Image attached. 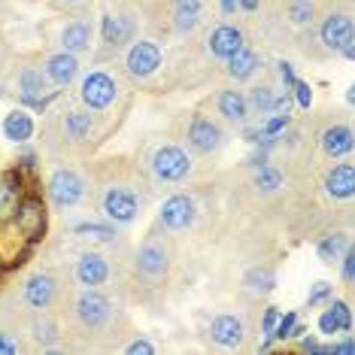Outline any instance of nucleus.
Segmentation results:
<instances>
[{
	"label": "nucleus",
	"mask_w": 355,
	"mask_h": 355,
	"mask_svg": "<svg viewBox=\"0 0 355 355\" xmlns=\"http://www.w3.org/2000/svg\"><path fill=\"white\" fill-rule=\"evenodd\" d=\"M12 225H15V231H19L21 237L28 240V243H37V240H43L46 225H49V219H46L43 198H37V195L19 198V204H15V213H12Z\"/></svg>",
	"instance_id": "nucleus-1"
},
{
	"label": "nucleus",
	"mask_w": 355,
	"mask_h": 355,
	"mask_svg": "<svg viewBox=\"0 0 355 355\" xmlns=\"http://www.w3.org/2000/svg\"><path fill=\"white\" fill-rule=\"evenodd\" d=\"M152 171H155V176L164 182H180L189 176L191 161L180 146H161L155 155H152Z\"/></svg>",
	"instance_id": "nucleus-2"
},
{
	"label": "nucleus",
	"mask_w": 355,
	"mask_h": 355,
	"mask_svg": "<svg viewBox=\"0 0 355 355\" xmlns=\"http://www.w3.org/2000/svg\"><path fill=\"white\" fill-rule=\"evenodd\" d=\"M116 79L103 70H94L83 79V103L92 110H107L112 101H116Z\"/></svg>",
	"instance_id": "nucleus-3"
},
{
	"label": "nucleus",
	"mask_w": 355,
	"mask_h": 355,
	"mask_svg": "<svg viewBox=\"0 0 355 355\" xmlns=\"http://www.w3.org/2000/svg\"><path fill=\"white\" fill-rule=\"evenodd\" d=\"M125 64H128V73L131 76L146 79L161 67V49L155 43H149V40H140V43H134L131 49H128Z\"/></svg>",
	"instance_id": "nucleus-4"
},
{
	"label": "nucleus",
	"mask_w": 355,
	"mask_h": 355,
	"mask_svg": "<svg viewBox=\"0 0 355 355\" xmlns=\"http://www.w3.org/2000/svg\"><path fill=\"white\" fill-rule=\"evenodd\" d=\"M83 189H85V185H83V180H79L73 171H58L49 180V195H52V200L61 209L79 204V200H83Z\"/></svg>",
	"instance_id": "nucleus-5"
},
{
	"label": "nucleus",
	"mask_w": 355,
	"mask_h": 355,
	"mask_svg": "<svg viewBox=\"0 0 355 355\" xmlns=\"http://www.w3.org/2000/svg\"><path fill=\"white\" fill-rule=\"evenodd\" d=\"M161 222H164L171 231L189 228V225L195 222V204H191V198H185V195L167 198L164 204H161Z\"/></svg>",
	"instance_id": "nucleus-6"
},
{
	"label": "nucleus",
	"mask_w": 355,
	"mask_h": 355,
	"mask_svg": "<svg viewBox=\"0 0 355 355\" xmlns=\"http://www.w3.org/2000/svg\"><path fill=\"white\" fill-rule=\"evenodd\" d=\"M103 213L110 216L112 222H134L137 219V198L134 191L128 189H110L107 195H103Z\"/></svg>",
	"instance_id": "nucleus-7"
},
{
	"label": "nucleus",
	"mask_w": 355,
	"mask_h": 355,
	"mask_svg": "<svg viewBox=\"0 0 355 355\" xmlns=\"http://www.w3.org/2000/svg\"><path fill=\"white\" fill-rule=\"evenodd\" d=\"M19 94H21V103L25 107H34V110H46L49 101L55 98H43V73H37L34 67H25L19 76Z\"/></svg>",
	"instance_id": "nucleus-8"
},
{
	"label": "nucleus",
	"mask_w": 355,
	"mask_h": 355,
	"mask_svg": "<svg viewBox=\"0 0 355 355\" xmlns=\"http://www.w3.org/2000/svg\"><path fill=\"white\" fill-rule=\"evenodd\" d=\"M76 313H79V319H83L88 328H101L103 322L110 319V301L103 295H98V292H85L76 301Z\"/></svg>",
	"instance_id": "nucleus-9"
},
{
	"label": "nucleus",
	"mask_w": 355,
	"mask_h": 355,
	"mask_svg": "<svg viewBox=\"0 0 355 355\" xmlns=\"http://www.w3.org/2000/svg\"><path fill=\"white\" fill-rule=\"evenodd\" d=\"M325 191L337 200H349L355 195V167L352 164H334L325 176Z\"/></svg>",
	"instance_id": "nucleus-10"
},
{
	"label": "nucleus",
	"mask_w": 355,
	"mask_h": 355,
	"mask_svg": "<svg viewBox=\"0 0 355 355\" xmlns=\"http://www.w3.org/2000/svg\"><path fill=\"white\" fill-rule=\"evenodd\" d=\"M189 140L198 152H213L222 140V131H219V125H213L207 116H195L189 125Z\"/></svg>",
	"instance_id": "nucleus-11"
},
{
	"label": "nucleus",
	"mask_w": 355,
	"mask_h": 355,
	"mask_svg": "<svg viewBox=\"0 0 355 355\" xmlns=\"http://www.w3.org/2000/svg\"><path fill=\"white\" fill-rule=\"evenodd\" d=\"M237 49H243V34H240L234 25H219L213 34H209V52H213L216 58L228 61Z\"/></svg>",
	"instance_id": "nucleus-12"
},
{
	"label": "nucleus",
	"mask_w": 355,
	"mask_h": 355,
	"mask_svg": "<svg viewBox=\"0 0 355 355\" xmlns=\"http://www.w3.org/2000/svg\"><path fill=\"white\" fill-rule=\"evenodd\" d=\"M110 277V264L107 258L98 255V252H85L79 258L76 264V279L83 282V286H101V282H107Z\"/></svg>",
	"instance_id": "nucleus-13"
},
{
	"label": "nucleus",
	"mask_w": 355,
	"mask_h": 355,
	"mask_svg": "<svg viewBox=\"0 0 355 355\" xmlns=\"http://www.w3.org/2000/svg\"><path fill=\"white\" fill-rule=\"evenodd\" d=\"M21 198V171H10L0 176V222H10L15 204Z\"/></svg>",
	"instance_id": "nucleus-14"
},
{
	"label": "nucleus",
	"mask_w": 355,
	"mask_h": 355,
	"mask_svg": "<svg viewBox=\"0 0 355 355\" xmlns=\"http://www.w3.org/2000/svg\"><path fill=\"white\" fill-rule=\"evenodd\" d=\"M352 328V310L346 301H331L328 310L319 316V331L322 334H340V331Z\"/></svg>",
	"instance_id": "nucleus-15"
},
{
	"label": "nucleus",
	"mask_w": 355,
	"mask_h": 355,
	"mask_svg": "<svg viewBox=\"0 0 355 355\" xmlns=\"http://www.w3.org/2000/svg\"><path fill=\"white\" fill-rule=\"evenodd\" d=\"M352 146H355V137H352V128H346V125H334L322 134V152H325L328 158L349 155Z\"/></svg>",
	"instance_id": "nucleus-16"
},
{
	"label": "nucleus",
	"mask_w": 355,
	"mask_h": 355,
	"mask_svg": "<svg viewBox=\"0 0 355 355\" xmlns=\"http://www.w3.org/2000/svg\"><path fill=\"white\" fill-rule=\"evenodd\" d=\"M209 334H213V340L222 343V346H240L243 343V322L237 316H231V313H225V316L213 319Z\"/></svg>",
	"instance_id": "nucleus-17"
},
{
	"label": "nucleus",
	"mask_w": 355,
	"mask_h": 355,
	"mask_svg": "<svg viewBox=\"0 0 355 355\" xmlns=\"http://www.w3.org/2000/svg\"><path fill=\"white\" fill-rule=\"evenodd\" d=\"M76 73H79V64H76V55H70V52L52 55L49 64H46V76L55 85H70L76 79Z\"/></svg>",
	"instance_id": "nucleus-18"
},
{
	"label": "nucleus",
	"mask_w": 355,
	"mask_h": 355,
	"mask_svg": "<svg viewBox=\"0 0 355 355\" xmlns=\"http://www.w3.org/2000/svg\"><path fill=\"white\" fill-rule=\"evenodd\" d=\"M55 297V279L49 273H37V277L28 279L25 286V301L31 306H37V310H43V306H49Z\"/></svg>",
	"instance_id": "nucleus-19"
},
{
	"label": "nucleus",
	"mask_w": 355,
	"mask_h": 355,
	"mask_svg": "<svg viewBox=\"0 0 355 355\" xmlns=\"http://www.w3.org/2000/svg\"><path fill=\"white\" fill-rule=\"evenodd\" d=\"M3 137L12 143H28L31 137H34V119H31L25 110H12L10 116L3 119Z\"/></svg>",
	"instance_id": "nucleus-20"
},
{
	"label": "nucleus",
	"mask_w": 355,
	"mask_h": 355,
	"mask_svg": "<svg viewBox=\"0 0 355 355\" xmlns=\"http://www.w3.org/2000/svg\"><path fill=\"white\" fill-rule=\"evenodd\" d=\"M349 37H352V21L346 15H328L325 25H322V43L328 49H340V43Z\"/></svg>",
	"instance_id": "nucleus-21"
},
{
	"label": "nucleus",
	"mask_w": 355,
	"mask_h": 355,
	"mask_svg": "<svg viewBox=\"0 0 355 355\" xmlns=\"http://www.w3.org/2000/svg\"><path fill=\"white\" fill-rule=\"evenodd\" d=\"M61 43H64V52H70V55L88 49V43H92V25L83 21V19L70 21V25L64 28V34H61Z\"/></svg>",
	"instance_id": "nucleus-22"
},
{
	"label": "nucleus",
	"mask_w": 355,
	"mask_h": 355,
	"mask_svg": "<svg viewBox=\"0 0 355 355\" xmlns=\"http://www.w3.org/2000/svg\"><path fill=\"white\" fill-rule=\"evenodd\" d=\"M137 264H140V270L146 273V277H161V273L167 270V255L161 246L146 243L140 252H137Z\"/></svg>",
	"instance_id": "nucleus-23"
},
{
	"label": "nucleus",
	"mask_w": 355,
	"mask_h": 355,
	"mask_svg": "<svg viewBox=\"0 0 355 355\" xmlns=\"http://www.w3.org/2000/svg\"><path fill=\"white\" fill-rule=\"evenodd\" d=\"M258 70V55L255 52H249L246 46L243 49H237L228 58V73L234 76V79H249Z\"/></svg>",
	"instance_id": "nucleus-24"
},
{
	"label": "nucleus",
	"mask_w": 355,
	"mask_h": 355,
	"mask_svg": "<svg viewBox=\"0 0 355 355\" xmlns=\"http://www.w3.org/2000/svg\"><path fill=\"white\" fill-rule=\"evenodd\" d=\"M219 112L228 122H243L249 116V107H246V98L240 92H222L219 98Z\"/></svg>",
	"instance_id": "nucleus-25"
},
{
	"label": "nucleus",
	"mask_w": 355,
	"mask_h": 355,
	"mask_svg": "<svg viewBox=\"0 0 355 355\" xmlns=\"http://www.w3.org/2000/svg\"><path fill=\"white\" fill-rule=\"evenodd\" d=\"M131 37V21L128 19H116V15H103V40L112 46L128 43Z\"/></svg>",
	"instance_id": "nucleus-26"
},
{
	"label": "nucleus",
	"mask_w": 355,
	"mask_h": 355,
	"mask_svg": "<svg viewBox=\"0 0 355 355\" xmlns=\"http://www.w3.org/2000/svg\"><path fill=\"white\" fill-rule=\"evenodd\" d=\"M88 128H92V116L88 112H67V119H64V131H67L70 140H83Z\"/></svg>",
	"instance_id": "nucleus-27"
},
{
	"label": "nucleus",
	"mask_w": 355,
	"mask_h": 355,
	"mask_svg": "<svg viewBox=\"0 0 355 355\" xmlns=\"http://www.w3.org/2000/svg\"><path fill=\"white\" fill-rule=\"evenodd\" d=\"M273 92L270 88H264V85H258V88H252V92H249V98H246V107L249 110H255V112H273Z\"/></svg>",
	"instance_id": "nucleus-28"
},
{
	"label": "nucleus",
	"mask_w": 355,
	"mask_h": 355,
	"mask_svg": "<svg viewBox=\"0 0 355 355\" xmlns=\"http://www.w3.org/2000/svg\"><path fill=\"white\" fill-rule=\"evenodd\" d=\"M346 246H349V243H346L343 234H328V237L319 243V258H322V261H334V258L340 255Z\"/></svg>",
	"instance_id": "nucleus-29"
},
{
	"label": "nucleus",
	"mask_w": 355,
	"mask_h": 355,
	"mask_svg": "<svg viewBox=\"0 0 355 355\" xmlns=\"http://www.w3.org/2000/svg\"><path fill=\"white\" fill-rule=\"evenodd\" d=\"M273 270L270 268H255V270H249V277H246V286L252 288V292H270L273 288Z\"/></svg>",
	"instance_id": "nucleus-30"
},
{
	"label": "nucleus",
	"mask_w": 355,
	"mask_h": 355,
	"mask_svg": "<svg viewBox=\"0 0 355 355\" xmlns=\"http://www.w3.org/2000/svg\"><path fill=\"white\" fill-rule=\"evenodd\" d=\"M255 185L261 191H273V189H279V185H282V173L277 171V167L261 164V167H258V173H255Z\"/></svg>",
	"instance_id": "nucleus-31"
},
{
	"label": "nucleus",
	"mask_w": 355,
	"mask_h": 355,
	"mask_svg": "<svg viewBox=\"0 0 355 355\" xmlns=\"http://www.w3.org/2000/svg\"><path fill=\"white\" fill-rule=\"evenodd\" d=\"M313 12H316L313 0H292V3H288V15H292L295 25H306V21H313Z\"/></svg>",
	"instance_id": "nucleus-32"
},
{
	"label": "nucleus",
	"mask_w": 355,
	"mask_h": 355,
	"mask_svg": "<svg viewBox=\"0 0 355 355\" xmlns=\"http://www.w3.org/2000/svg\"><path fill=\"white\" fill-rule=\"evenodd\" d=\"M76 234H92L94 240H112L116 237V228L112 225H101V222H83L73 228Z\"/></svg>",
	"instance_id": "nucleus-33"
},
{
	"label": "nucleus",
	"mask_w": 355,
	"mask_h": 355,
	"mask_svg": "<svg viewBox=\"0 0 355 355\" xmlns=\"http://www.w3.org/2000/svg\"><path fill=\"white\" fill-rule=\"evenodd\" d=\"M295 325H297V313H286V316H279L277 328H273V337H277V340H292Z\"/></svg>",
	"instance_id": "nucleus-34"
},
{
	"label": "nucleus",
	"mask_w": 355,
	"mask_h": 355,
	"mask_svg": "<svg viewBox=\"0 0 355 355\" xmlns=\"http://www.w3.org/2000/svg\"><path fill=\"white\" fill-rule=\"evenodd\" d=\"M198 19H200V10H176V31L180 34H189V31H195L198 25Z\"/></svg>",
	"instance_id": "nucleus-35"
},
{
	"label": "nucleus",
	"mask_w": 355,
	"mask_h": 355,
	"mask_svg": "<svg viewBox=\"0 0 355 355\" xmlns=\"http://www.w3.org/2000/svg\"><path fill=\"white\" fill-rule=\"evenodd\" d=\"M328 297H331V286H328V282H313L310 295H306V304H310V306H319L322 301H328Z\"/></svg>",
	"instance_id": "nucleus-36"
},
{
	"label": "nucleus",
	"mask_w": 355,
	"mask_h": 355,
	"mask_svg": "<svg viewBox=\"0 0 355 355\" xmlns=\"http://www.w3.org/2000/svg\"><path fill=\"white\" fill-rule=\"evenodd\" d=\"M292 88H295V101H297V107L310 110V103H313V88H310V83H301V79H297Z\"/></svg>",
	"instance_id": "nucleus-37"
},
{
	"label": "nucleus",
	"mask_w": 355,
	"mask_h": 355,
	"mask_svg": "<svg viewBox=\"0 0 355 355\" xmlns=\"http://www.w3.org/2000/svg\"><path fill=\"white\" fill-rule=\"evenodd\" d=\"M288 119H292V116H279V112H277V116H273V119H270V122H264V128H261V134H264V137H277V134L282 131V128H286V125H288Z\"/></svg>",
	"instance_id": "nucleus-38"
},
{
	"label": "nucleus",
	"mask_w": 355,
	"mask_h": 355,
	"mask_svg": "<svg viewBox=\"0 0 355 355\" xmlns=\"http://www.w3.org/2000/svg\"><path fill=\"white\" fill-rule=\"evenodd\" d=\"M343 252H346V255H343V279H346V282H352V277H355V255H352V249H349V246H346Z\"/></svg>",
	"instance_id": "nucleus-39"
},
{
	"label": "nucleus",
	"mask_w": 355,
	"mask_h": 355,
	"mask_svg": "<svg viewBox=\"0 0 355 355\" xmlns=\"http://www.w3.org/2000/svg\"><path fill=\"white\" fill-rule=\"evenodd\" d=\"M277 322H279V310H277V306H268V313H264V334H268V337H273Z\"/></svg>",
	"instance_id": "nucleus-40"
},
{
	"label": "nucleus",
	"mask_w": 355,
	"mask_h": 355,
	"mask_svg": "<svg viewBox=\"0 0 355 355\" xmlns=\"http://www.w3.org/2000/svg\"><path fill=\"white\" fill-rule=\"evenodd\" d=\"M279 79H282V83H286L288 88H292V85L297 83V76H295V67H292V64H288V61H282V64H279Z\"/></svg>",
	"instance_id": "nucleus-41"
},
{
	"label": "nucleus",
	"mask_w": 355,
	"mask_h": 355,
	"mask_svg": "<svg viewBox=\"0 0 355 355\" xmlns=\"http://www.w3.org/2000/svg\"><path fill=\"white\" fill-rule=\"evenodd\" d=\"M15 352H19V343H15L10 334L0 331V355H15Z\"/></svg>",
	"instance_id": "nucleus-42"
},
{
	"label": "nucleus",
	"mask_w": 355,
	"mask_h": 355,
	"mask_svg": "<svg viewBox=\"0 0 355 355\" xmlns=\"http://www.w3.org/2000/svg\"><path fill=\"white\" fill-rule=\"evenodd\" d=\"M128 352H131V355H152V352H155V346H152L149 340H134L131 346H128Z\"/></svg>",
	"instance_id": "nucleus-43"
},
{
	"label": "nucleus",
	"mask_w": 355,
	"mask_h": 355,
	"mask_svg": "<svg viewBox=\"0 0 355 355\" xmlns=\"http://www.w3.org/2000/svg\"><path fill=\"white\" fill-rule=\"evenodd\" d=\"M328 349H331V355H352V352H355V346H352V340H343V343L328 346Z\"/></svg>",
	"instance_id": "nucleus-44"
},
{
	"label": "nucleus",
	"mask_w": 355,
	"mask_h": 355,
	"mask_svg": "<svg viewBox=\"0 0 355 355\" xmlns=\"http://www.w3.org/2000/svg\"><path fill=\"white\" fill-rule=\"evenodd\" d=\"M37 167V155L34 152H25V155L19 158V171H34Z\"/></svg>",
	"instance_id": "nucleus-45"
},
{
	"label": "nucleus",
	"mask_w": 355,
	"mask_h": 355,
	"mask_svg": "<svg viewBox=\"0 0 355 355\" xmlns=\"http://www.w3.org/2000/svg\"><path fill=\"white\" fill-rule=\"evenodd\" d=\"M176 10H200V0H176Z\"/></svg>",
	"instance_id": "nucleus-46"
},
{
	"label": "nucleus",
	"mask_w": 355,
	"mask_h": 355,
	"mask_svg": "<svg viewBox=\"0 0 355 355\" xmlns=\"http://www.w3.org/2000/svg\"><path fill=\"white\" fill-rule=\"evenodd\" d=\"M243 137H246V140H249V143H258V140H261V137H264V134H261V131H258V128H246V134H243Z\"/></svg>",
	"instance_id": "nucleus-47"
},
{
	"label": "nucleus",
	"mask_w": 355,
	"mask_h": 355,
	"mask_svg": "<svg viewBox=\"0 0 355 355\" xmlns=\"http://www.w3.org/2000/svg\"><path fill=\"white\" fill-rule=\"evenodd\" d=\"M219 6H222V12H234L237 10V0H219Z\"/></svg>",
	"instance_id": "nucleus-48"
},
{
	"label": "nucleus",
	"mask_w": 355,
	"mask_h": 355,
	"mask_svg": "<svg viewBox=\"0 0 355 355\" xmlns=\"http://www.w3.org/2000/svg\"><path fill=\"white\" fill-rule=\"evenodd\" d=\"M67 3H83V0H67Z\"/></svg>",
	"instance_id": "nucleus-49"
},
{
	"label": "nucleus",
	"mask_w": 355,
	"mask_h": 355,
	"mask_svg": "<svg viewBox=\"0 0 355 355\" xmlns=\"http://www.w3.org/2000/svg\"><path fill=\"white\" fill-rule=\"evenodd\" d=\"M0 273H3V261H0Z\"/></svg>",
	"instance_id": "nucleus-50"
}]
</instances>
